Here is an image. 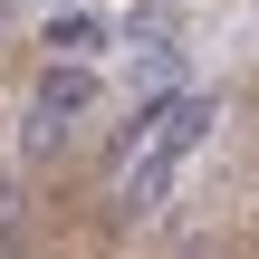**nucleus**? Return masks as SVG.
Returning a JSON list of instances; mask_svg holds the SVG:
<instances>
[{"mask_svg": "<svg viewBox=\"0 0 259 259\" xmlns=\"http://www.w3.org/2000/svg\"><path fill=\"white\" fill-rule=\"evenodd\" d=\"M48 48H58V58H77V67H87V58H96V48H106V19H96V10H58V19H48Z\"/></svg>", "mask_w": 259, "mask_h": 259, "instance_id": "39448f33", "label": "nucleus"}, {"mask_svg": "<svg viewBox=\"0 0 259 259\" xmlns=\"http://www.w3.org/2000/svg\"><path fill=\"white\" fill-rule=\"evenodd\" d=\"M211 125H221V115H211V96H192V87H183V96H163V106H154V144H144V154L183 163V154H192Z\"/></svg>", "mask_w": 259, "mask_h": 259, "instance_id": "f257e3e1", "label": "nucleus"}, {"mask_svg": "<svg viewBox=\"0 0 259 259\" xmlns=\"http://www.w3.org/2000/svg\"><path fill=\"white\" fill-rule=\"evenodd\" d=\"M115 29H125V38H135V48H144V58H163V48H173V38H183V10H173V0H135V10H125V19H115Z\"/></svg>", "mask_w": 259, "mask_h": 259, "instance_id": "20e7f679", "label": "nucleus"}, {"mask_svg": "<svg viewBox=\"0 0 259 259\" xmlns=\"http://www.w3.org/2000/svg\"><path fill=\"white\" fill-rule=\"evenodd\" d=\"M58 144H67V125H58V115H38V106H29V125H19V154H29V163H48V154H58Z\"/></svg>", "mask_w": 259, "mask_h": 259, "instance_id": "423d86ee", "label": "nucleus"}, {"mask_svg": "<svg viewBox=\"0 0 259 259\" xmlns=\"http://www.w3.org/2000/svg\"><path fill=\"white\" fill-rule=\"evenodd\" d=\"M0 240H19V183H0Z\"/></svg>", "mask_w": 259, "mask_h": 259, "instance_id": "0eeeda50", "label": "nucleus"}, {"mask_svg": "<svg viewBox=\"0 0 259 259\" xmlns=\"http://www.w3.org/2000/svg\"><path fill=\"white\" fill-rule=\"evenodd\" d=\"M96 67H77V58H48L38 67V115H58V125H77V115H96Z\"/></svg>", "mask_w": 259, "mask_h": 259, "instance_id": "f03ea898", "label": "nucleus"}, {"mask_svg": "<svg viewBox=\"0 0 259 259\" xmlns=\"http://www.w3.org/2000/svg\"><path fill=\"white\" fill-rule=\"evenodd\" d=\"M163 192H173V163H163V154H135V163H125V192H115V221H154Z\"/></svg>", "mask_w": 259, "mask_h": 259, "instance_id": "7ed1b4c3", "label": "nucleus"}]
</instances>
